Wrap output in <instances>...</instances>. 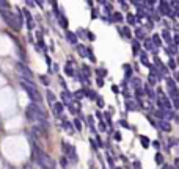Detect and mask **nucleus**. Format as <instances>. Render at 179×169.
<instances>
[{
	"label": "nucleus",
	"mask_w": 179,
	"mask_h": 169,
	"mask_svg": "<svg viewBox=\"0 0 179 169\" xmlns=\"http://www.w3.org/2000/svg\"><path fill=\"white\" fill-rule=\"evenodd\" d=\"M22 13H24V16H25V21H27V27H28L30 30H32V28H35V22H33V17H32V14H30V11L25 8L24 11H22Z\"/></svg>",
	"instance_id": "obj_6"
},
{
	"label": "nucleus",
	"mask_w": 179,
	"mask_h": 169,
	"mask_svg": "<svg viewBox=\"0 0 179 169\" xmlns=\"http://www.w3.org/2000/svg\"><path fill=\"white\" fill-rule=\"evenodd\" d=\"M21 86L27 91L28 97L32 99V103H41V94H40V91L36 89V86H35L30 80L21 78Z\"/></svg>",
	"instance_id": "obj_4"
},
{
	"label": "nucleus",
	"mask_w": 179,
	"mask_h": 169,
	"mask_svg": "<svg viewBox=\"0 0 179 169\" xmlns=\"http://www.w3.org/2000/svg\"><path fill=\"white\" fill-rule=\"evenodd\" d=\"M151 41H153V44H155L159 47V45H162V41H160V38L157 36V34H154L153 38H151Z\"/></svg>",
	"instance_id": "obj_21"
},
{
	"label": "nucleus",
	"mask_w": 179,
	"mask_h": 169,
	"mask_svg": "<svg viewBox=\"0 0 179 169\" xmlns=\"http://www.w3.org/2000/svg\"><path fill=\"white\" fill-rule=\"evenodd\" d=\"M138 103L137 102H134V100H129L127 99L126 100V110H129V111H135V110H138Z\"/></svg>",
	"instance_id": "obj_9"
},
{
	"label": "nucleus",
	"mask_w": 179,
	"mask_h": 169,
	"mask_svg": "<svg viewBox=\"0 0 179 169\" xmlns=\"http://www.w3.org/2000/svg\"><path fill=\"white\" fill-rule=\"evenodd\" d=\"M135 36H137L138 39L145 38V28H142V27H140V28H137V30H135Z\"/></svg>",
	"instance_id": "obj_17"
},
{
	"label": "nucleus",
	"mask_w": 179,
	"mask_h": 169,
	"mask_svg": "<svg viewBox=\"0 0 179 169\" xmlns=\"http://www.w3.org/2000/svg\"><path fill=\"white\" fill-rule=\"evenodd\" d=\"M140 60H142V64H145V66H151L149 61H148V56H146V53H145V52L140 53Z\"/></svg>",
	"instance_id": "obj_16"
},
{
	"label": "nucleus",
	"mask_w": 179,
	"mask_h": 169,
	"mask_svg": "<svg viewBox=\"0 0 179 169\" xmlns=\"http://www.w3.org/2000/svg\"><path fill=\"white\" fill-rule=\"evenodd\" d=\"M58 21H60V25L63 27V28H66V27H68V19H66V16L65 14H58Z\"/></svg>",
	"instance_id": "obj_12"
},
{
	"label": "nucleus",
	"mask_w": 179,
	"mask_h": 169,
	"mask_svg": "<svg viewBox=\"0 0 179 169\" xmlns=\"http://www.w3.org/2000/svg\"><path fill=\"white\" fill-rule=\"evenodd\" d=\"M153 146H154L155 149H159V147H160V144H159V141H154V143H153Z\"/></svg>",
	"instance_id": "obj_52"
},
{
	"label": "nucleus",
	"mask_w": 179,
	"mask_h": 169,
	"mask_svg": "<svg viewBox=\"0 0 179 169\" xmlns=\"http://www.w3.org/2000/svg\"><path fill=\"white\" fill-rule=\"evenodd\" d=\"M72 97H76V99H82V97H85V89H79V91H76Z\"/></svg>",
	"instance_id": "obj_20"
},
{
	"label": "nucleus",
	"mask_w": 179,
	"mask_h": 169,
	"mask_svg": "<svg viewBox=\"0 0 179 169\" xmlns=\"http://www.w3.org/2000/svg\"><path fill=\"white\" fill-rule=\"evenodd\" d=\"M63 127H65V128L66 130H68V133H69V135H74V130H72V127H71V124H69V122H63Z\"/></svg>",
	"instance_id": "obj_24"
},
{
	"label": "nucleus",
	"mask_w": 179,
	"mask_h": 169,
	"mask_svg": "<svg viewBox=\"0 0 179 169\" xmlns=\"http://www.w3.org/2000/svg\"><path fill=\"white\" fill-rule=\"evenodd\" d=\"M167 86H168V89H170V91L176 89V83H174V80L168 77V78H167Z\"/></svg>",
	"instance_id": "obj_14"
},
{
	"label": "nucleus",
	"mask_w": 179,
	"mask_h": 169,
	"mask_svg": "<svg viewBox=\"0 0 179 169\" xmlns=\"http://www.w3.org/2000/svg\"><path fill=\"white\" fill-rule=\"evenodd\" d=\"M168 66H170V69H173V71L176 69V63H174V60H170L168 61Z\"/></svg>",
	"instance_id": "obj_44"
},
{
	"label": "nucleus",
	"mask_w": 179,
	"mask_h": 169,
	"mask_svg": "<svg viewBox=\"0 0 179 169\" xmlns=\"http://www.w3.org/2000/svg\"><path fill=\"white\" fill-rule=\"evenodd\" d=\"M107 158H108V164H110V166H115V164H113V160H112V157H107Z\"/></svg>",
	"instance_id": "obj_53"
},
{
	"label": "nucleus",
	"mask_w": 179,
	"mask_h": 169,
	"mask_svg": "<svg viewBox=\"0 0 179 169\" xmlns=\"http://www.w3.org/2000/svg\"><path fill=\"white\" fill-rule=\"evenodd\" d=\"M77 50H79V53L83 56V58H87V49H85L83 45H77Z\"/></svg>",
	"instance_id": "obj_25"
},
{
	"label": "nucleus",
	"mask_w": 179,
	"mask_h": 169,
	"mask_svg": "<svg viewBox=\"0 0 179 169\" xmlns=\"http://www.w3.org/2000/svg\"><path fill=\"white\" fill-rule=\"evenodd\" d=\"M96 100H98V105L101 106V108H102V106H104V100H102V99H101V97H98V99H96Z\"/></svg>",
	"instance_id": "obj_48"
},
{
	"label": "nucleus",
	"mask_w": 179,
	"mask_h": 169,
	"mask_svg": "<svg viewBox=\"0 0 179 169\" xmlns=\"http://www.w3.org/2000/svg\"><path fill=\"white\" fill-rule=\"evenodd\" d=\"M65 72H66V75H69V77H72V75H74V71L71 69V66H69V63H68V66L65 67Z\"/></svg>",
	"instance_id": "obj_32"
},
{
	"label": "nucleus",
	"mask_w": 179,
	"mask_h": 169,
	"mask_svg": "<svg viewBox=\"0 0 179 169\" xmlns=\"http://www.w3.org/2000/svg\"><path fill=\"white\" fill-rule=\"evenodd\" d=\"M162 169H176V168H173V166H168V164H163Z\"/></svg>",
	"instance_id": "obj_51"
},
{
	"label": "nucleus",
	"mask_w": 179,
	"mask_h": 169,
	"mask_svg": "<svg viewBox=\"0 0 179 169\" xmlns=\"http://www.w3.org/2000/svg\"><path fill=\"white\" fill-rule=\"evenodd\" d=\"M155 163H157V164L163 163V155H162V153H157V155H155Z\"/></svg>",
	"instance_id": "obj_35"
},
{
	"label": "nucleus",
	"mask_w": 179,
	"mask_h": 169,
	"mask_svg": "<svg viewBox=\"0 0 179 169\" xmlns=\"http://www.w3.org/2000/svg\"><path fill=\"white\" fill-rule=\"evenodd\" d=\"M123 34L126 38H130V30H129V27H126V28H123Z\"/></svg>",
	"instance_id": "obj_39"
},
{
	"label": "nucleus",
	"mask_w": 179,
	"mask_h": 169,
	"mask_svg": "<svg viewBox=\"0 0 179 169\" xmlns=\"http://www.w3.org/2000/svg\"><path fill=\"white\" fill-rule=\"evenodd\" d=\"M61 166H63V168H66V166H68V160H66L65 157H63V158H61Z\"/></svg>",
	"instance_id": "obj_46"
},
{
	"label": "nucleus",
	"mask_w": 179,
	"mask_h": 169,
	"mask_svg": "<svg viewBox=\"0 0 179 169\" xmlns=\"http://www.w3.org/2000/svg\"><path fill=\"white\" fill-rule=\"evenodd\" d=\"M159 125H160V128L165 130V132H170L171 130V125L168 124V121H159Z\"/></svg>",
	"instance_id": "obj_13"
},
{
	"label": "nucleus",
	"mask_w": 179,
	"mask_h": 169,
	"mask_svg": "<svg viewBox=\"0 0 179 169\" xmlns=\"http://www.w3.org/2000/svg\"><path fill=\"white\" fill-rule=\"evenodd\" d=\"M140 83H142V80H140V78H134V80H132V86H134L135 89H140Z\"/></svg>",
	"instance_id": "obj_29"
},
{
	"label": "nucleus",
	"mask_w": 179,
	"mask_h": 169,
	"mask_svg": "<svg viewBox=\"0 0 179 169\" xmlns=\"http://www.w3.org/2000/svg\"><path fill=\"white\" fill-rule=\"evenodd\" d=\"M41 82H42V84H46V86H47V84H49V78L46 75H41Z\"/></svg>",
	"instance_id": "obj_40"
},
{
	"label": "nucleus",
	"mask_w": 179,
	"mask_h": 169,
	"mask_svg": "<svg viewBox=\"0 0 179 169\" xmlns=\"http://www.w3.org/2000/svg\"><path fill=\"white\" fill-rule=\"evenodd\" d=\"M0 14H2L3 21H5L11 28L21 30V27H22V13L21 11H17V17H16V14H13L8 8H0Z\"/></svg>",
	"instance_id": "obj_2"
},
{
	"label": "nucleus",
	"mask_w": 179,
	"mask_h": 169,
	"mask_svg": "<svg viewBox=\"0 0 179 169\" xmlns=\"http://www.w3.org/2000/svg\"><path fill=\"white\" fill-rule=\"evenodd\" d=\"M112 91H113V93H118V86H115V84H113V86H112Z\"/></svg>",
	"instance_id": "obj_55"
},
{
	"label": "nucleus",
	"mask_w": 179,
	"mask_h": 169,
	"mask_svg": "<svg viewBox=\"0 0 179 169\" xmlns=\"http://www.w3.org/2000/svg\"><path fill=\"white\" fill-rule=\"evenodd\" d=\"M74 127H76V128L79 130V132L82 130V122L79 121V119H76V121H74Z\"/></svg>",
	"instance_id": "obj_37"
},
{
	"label": "nucleus",
	"mask_w": 179,
	"mask_h": 169,
	"mask_svg": "<svg viewBox=\"0 0 179 169\" xmlns=\"http://www.w3.org/2000/svg\"><path fill=\"white\" fill-rule=\"evenodd\" d=\"M132 49H134V53H138V52H140V44H138V41H134V42H132Z\"/></svg>",
	"instance_id": "obj_31"
},
{
	"label": "nucleus",
	"mask_w": 179,
	"mask_h": 169,
	"mask_svg": "<svg viewBox=\"0 0 179 169\" xmlns=\"http://www.w3.org/2000/svg\"><path fill=\"white\" fill-rule=\"evenodd\" d=\"M85 95H87V97H90L91 100H96V99H98V94H96L94 91H85Z\"/></svg>",
	"instance_id": "obj_19"
},
{
	"label": "nucleus",
	"mask_w": 179,
	"mask_h": 169,
	"mask_svg": "<svg viewBox=\"0 0 179 169\" xmlns=\"http://www.w3.org/2000/svg\"><path fill=\"white\" fill-rule=\"evenodd\" d=\"M88 38H90V39H91V41H94V39H96V36H94V34H93V33H90V34H88Z\"/></svg>",
	"instance_id": "obj_54"
},
{
	"label": "nucleus",
	"mask_w": 179,
	"mask_h": 169,
	"mask_svg": "<svg viewBox=\"0 0 179 169\" xmlns=\"http://www.w3.org/2000/svg\"><path fill=\"white\" fill-rule=\"evenodd\" d=\"M124 69H126V77H130V75H132V69H130V66H124Z\"/></svg>",
	"instance_id": "obj_41"
},
{
	"label": "nucleus",
	"mask_w": 179,
	"mask_h": 169,
	"mask_svg": "<svg viewBox=\"0 0 179 169\" xmlns=\"http://www.w3.org/2000/svg\"><path fill=\"white\" fill-rule=\"evenodd\" d=\"M121 125H123V127H129V125H127V122H126V121H121Z\"/></svg>",
	"instance_id": "obj_57"
},
{
	"label": "nucleus",
	"mask_w": 179,
	"mask_h": 169,
	"mask_svg": "<svg viewBox=\"0 0 179 169\" xmlns=\"http://www.w3.org/2000/svg\"><path fill=\"white\" fill-rule=\"evenodd\" d=\"M96 74H98V78H102V77L107 75V71H105V69H98V71H96Z\"/></svg>",
	"instance_id": "obj_28"
},
{
	"label": "nucleus",
	"mask_w": 179,
	"mask_h": 169,
	"mask_svg": "<svg viewBox=\"0 0 179 169\" xmlns=\"http://www.w3.org/2000/svg\"><path fill=\"white\" fill-rule=\"evenodd\" d=\"M27 117H28V121H40V122H46L47 121V114H46L44 108L41 106V103H30L28 106H27Z\"/></svg>",
	"instance_id": "obj_1"
},
{
	"label": "nucleus",
	"mask_w": 179,
	"mask_h": 169,
	"mask_svg": "<svg viewBox=\"0 0 179 169\" xmlns=\"http://www.w3.org/2000/svg\"><path fill=\"white\" fill-rule=\"evenodd\" d=\"M61 99H63V105H72V94L69 91H63L61 93Z\"/></svg>",
	"instance_id": "obj_7"
},
{
	"label": "nucleus",
	"mask_w": 179,
	"mask_h": 169,
	"mask_svg": "<svg viewBox=\"0 0 179 169\" xmlns=\"http://www.w3.org/2000/svg\"><path fill=\"white\" fill-rule=\"evenodd\" d=\"M170 94H171V99H173V100H178V89L170 91Z\"/></svg>",
	"instance_id": "obj_38"
},
{
	"label": "nucleus",
	"mask_w": 179,
	"mask_h": 169,
	"mask_svg": "<svg viewBox=\"0 0 179 169\" xmlns=\"http://www.w3.org/2000/svg\"><path fill=\"white\" fill-rule=\"evenodd\" d=\"M87 58L91 61V63H96V56H94V53H93L91 50H87Z\"/></svg>",
	"instance_id": "obj_26"
},
{
	"label": "nucleus",
	"mask_w": 179,
	"mask_h": 169,
	"mask_svg": "<svg viewBox=\"0 0 179 169\" xmlns=\"http://www.w3.org/2000/svg\"><path fill=\"white\" fill-rule=\"evenodd\" d=\"M135 94H137V97L140 99V97H143V95H145V93H143V89H142V88H140V89H137V91H135Z\"/></svg>",
	"instance_id": "obj_43"
},
{
	"label": "nucleus",
	"mask_w": 179,
	"mask_h": 169,
	"mask_svg": "<svg viewBox=\"0 0 179 169\" xmlns=\"http://www.w3.org/2000/svg\"><path fill=\"white\" fill-rule=\"evenodd\" d=\"M96 83H98V86H104V80L102 78H98V80H96Z\"/></svg>",
	"instance_id": "obj_49"
},
{
	"label": "nucleus",
	"mask_w": 179,
	"mask_h": 169,
	"mask_svg": "<svg viewBox=\"0 0 179 169\" xmlns=\"http://www.w3.org/2000/svg\"><path fill=\"white\" fill-rule=\"evenodd\" d=\"M66 39L71 42L72 45H77V36H76V33H72V32H66Z\"/></svg>",
	"instance_id": "obj_10"
},
{
	"label": "nucleus",
	"mask_w": 179,
	"mask_h": 169,
	"mask_svg": "<svg viewBox=\"0 0 179 169\" xmlns=\"http://www.w3.org/2000/svg\"><path fill=\"white\" fill-rule=\"evenodd\" d=\"M47 99H49V103H50V105H53V103H55V95H53L52 91H47Z\"/></svg>",
	"instance_id": "obj_23"
},
{
	"label": "nucleus",
	"mask_w": 179,
	"mask_h": 169,
	"mask_svg": "<svg viewBox=\"0 0 179 169\" xmlns=\"http://www.w3.org/2000/svg\"><path fill=\"white\" fill-rule=\"evenodd\" d=\"M0 6H6V2H0Z\"/></svg>",
	"instance_id": "obj_58"
},
{
	"label": "nucleus",
	"mask_w": 179,
	"mask_h": 169,
	"mask_svg": "<svg viewBox=\"0 0 179 169\" xmlns=\"http://www.w3.org/2000/svg\"><path fill=\"white\" fill-rule=\"evenodd\" d=\"M113 138H115V139H116V141H121V135H119V133H118V132H116V133H115V136H113Z\"/></svg>",
	"instance_id": "obj_50"
},
{
	"label": "nucleus",
	"mask_w": 179,
	"mask_h": 169,
	"mask_svg": "<svg viewBox=\"0 0 179 169\" xmlns=\"http://www.w3.org/2000/svg\"><path fill=\"white\" fill-rule=\"evenodd\" d=\"M52 106H53V113H55V114H61V113H63V108H65V105H63V103L55 102Z\"/></svg>",
	"instance_id": "obj_11"
},
{
	"label": "nucleus",
	"mask_w": 179,
	"mask_h": 169,
	"mask_svg": "<svg viewBox=\"0 0 179 169\" xmlns=\"http://www.w3.org/2000/svg\"><path fill=\"white\" fill-rule=\"evenodd\" d=\"M16 67H17L19 74H21V75H24V77H22V78H25V80H30V82H32V78H33V72L30 71L28 67H27V66H24V64H22V63H17V64H16Z\"/></svg>",
	"instance_id": "obj_5"
},
{
	"label": "nucleus",
	"mask_w": 179,
	"mask_h": 169,
	"mask_svg": "<svg viewBox=\"0 0 179 169\" xmlns=\"http://www.w3.org/2000/svg\"><path fill=\"white\" fill-rule=\"evenodd\" d=\"M134 168H135V169H142V163H140V161H135V163H134Z\"/></svg>",
	"instance_id": "obj_47"
},
{
	"label": "nucleus",
	"mask_w": 179,
	"mask_h": 169,
	"mask_svg": "<svg viewBox=\"0 0 179 169\" xmlns=\"http://www.w3.org/2000/svg\"><path fill=\"white\" fill-rule=\"evenodd\" d=\"M145 49H146V50H153V49H154L153 41H151V39H146L145 41Z\"/></svg>",
	"instance_id": "obj_27"
},
{
	"label": "nucleus",
	"mask_w": 179,
	"mask_h": 169,
	"mask_svg": "<svg viewBox=\"0 0 179 169\" xmlns=\"http://www.w3.org/2000/svg\"><path fill=\"white\" fill-rule=\"evenodd\" d=\"M126 21L129 22V25H134V24H135V16H134V14H127Z\"/></svg>",
	"instance_id": "obj_30"
},
{
	"label": "nucleus",
	"mask_w": 179,
	"mask_h": 169,
	"mask_svg": "<svg viewBox=\"0 0 179 169\" xmlns=\"http://www.w3.org/2000/svg\"><path fill=\"white\" fill-rule=\"evenodd\" d=\"M162 38L167 41V44H170V42H171V34H170L168 30H163V32H162Z\"/></svg>",
	"instance_id": "obj_15"
},
{
	"label": "nucleus",
	"mask_w": 179,
	"mask_h": 169,
	"mask_svg": "<svg viewBox=\"0 0 179 169\" xmlns=\"http://www.w3.org/2000/svg\"><path fill=\"white\" fill-rule=\"evenodd\" d=\"M82 69H83V77L87 78V77H88L90 74H91V71H90V67H88V66H83Z\"/></svg>",
	"instance_id": "obj_36"
},
{
	"label": "nucleus",
	"mask_w": 179,
	"mask_h": 169,
	"mask_svg": "<svg viewBox=\"0 0 179 169\" xmlns=\"http://www.w3.org/2000/svg\"><path fill=\"white\" fill-rule=\"evenodd\" d=\"M61 146H63V153H66V155H68V153H69V149H71V144H68V143H63Z\"/></svg>",
	"instance_id": "obj_34"
},
{
	"label": "nucleus",
	"mask_w": 179,
	"mask_h": 169,
	"mask_svg": "<svg viewBox=\"0 0 179 169\" xmlns=\"http://www.w3.org/2000/svg\"><path fill=\"white\" fill-rule=\"evenodd\" d=\"M140 141H142V144H143V147H145V149L149 147V139H148L146 136H140Z\"/></svg>",
	"instance_id": "obj_22"
},
{
	"label": "nucleus",
	"mask_w": 179,
	"mask_h": 169,
	"mask_svg": "<svg viewBox=\"0 0 179 169\" xmlns=\"http://www.w3.org/2000/svg\"><path fill=\"white\" fill-rule=\"evenodd\" d=\"M99 130H101V132H105V130H107V125L104 124V122H101V124H99Z\"/></svg>",
	"instance_id": "obj_45"
},
{
	"label": "nucleus",
	"mask_w": 179,
	"mask_h": 169,
	"mask_svg": "<svg viewBox=\"0 0 179 169\" xmlns=\"http://www.w3.org/2000/svg\"><path fill=\"white\" fill-rule=\"evenodd\" d=\"M155 82H157V77H154L153 74L149 75V84H154Z\"/></svg>",
	"instance_id": "obj_42"
},
{
	"label": "nucleus",
	"mask_w": 179,
	"mask_h": 169,
	"mask_svg": "<svg viewBox=\"0 0 179 169\" xmlns=\"http://www.w3.org/2000/svg\"><path fill=\"white\" fill-rule=\"evenodd\" d=\"M123 21V16L119 13H113L112 14V22H121Z\"/></svg>",
	"instance_id": "obj_18"
},
{
	"label": "nucleus",
	"mask_w": 179,
	"mask_h": 169,
	"mask_svg": "<svg viewBox=\"0 0 179 169\" xmlns=\"http://www.w3.org/2000/svg\"><path fill=\"white\" fill-rule=\"evenodd\" d=\"M90 144H91L94 149H98V147H96V143H94V141H93V139H90Z\"/></svg>",
	"instance_id": "obj_56"
},
{
	"label": "nucleus",
	"mask_w": 179,
	"mask_h": 169,
	"mask_svg": "<svg viewBox=\"0 0 179 169\" xmlns=\"http://www.w3.org/2000/svg\"><path fill=\"white\" fill-rule=\"evenodd\" d=\"M33 155L36 157L38 163H40V166L42 169H55V166H53V160L50 158V157L44 150H40V149H38V146L35 144V143H33Z\"/></svg>",
	"instance_id": "obj_3"
},
{
	"label": "nucleus",
	"mask_w": 179,
	"mask_h": 169,
	"mask_svg": "<svg viewBox=\"0 0 179 169\" xmlns=\"http://www.w3.org/2000/svg\"><path fill=\"white\" fill-rule=\"evenodd\" d=\"M160 11L162 14H168V16L173 17V14H171V8H170V3L168 2H160Z\"/></svg>",
	"instance_id": "obj_8"
},
{
	"label": "nucleus",
	"mask_w": 179,
	"mask_h": 169,
	"mask_svg": "<svg viewBox=\"0 0 179 169\" xmlns=\"http://www.w3.org/2000/svg\"><path fill=\"white\" fill-rule=\"evenodd\" d=\"M143 93H146V94H148V97L154 99V93H153V91H151V88H149V86H146V88H145V91H143Z\"/></svg>",
	"instance_id": "obj_33"
}]
</instances>
